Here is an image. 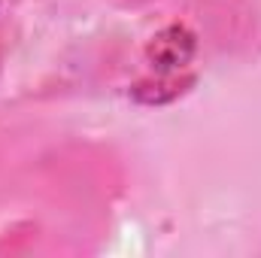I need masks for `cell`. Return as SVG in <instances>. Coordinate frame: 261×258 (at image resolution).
<instances>
[{
	"instance_id": "cell-1",
	"label": "cell",
	"mask_w": 261,
	"mask_h": 258,
	"mask_svg": "<svg viewBox=\"0 0 261 258\" xmlns=\"http://www.w3.org/2000/svg\"><path fill=\"white\" fill-rule=\"evenodd\" d=\"M146 55L158 70H179L195 55V34L182 24H170V28H164L161 34L152 37Z\"/></svg>"
}]
</instances>
